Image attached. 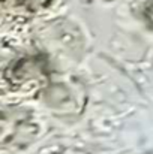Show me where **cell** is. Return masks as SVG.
Listing matches in <instances>:
<instances>
[{
  "label": "cell",
  "instance_id": "1",
  "mask_svg": "<svg viewBox=\"0 0 153 154\" xmlns=\"http://www.w3.org/2000/svg\"><path fill=\"white\" fill-rule=\"evenodd\" d=\"M11 76L5 75V79L8 82H11V85L17 84V82H29L33 81L35 76L42 73V66H39L36 58H26V60H20L18 63L14 64V67L11 66Z\"/></svg>",
  "mask_w": 153,
  "mask_h": 154
},
{
  "label": "cell",
  "instance_id": "2",
  "mask_svg": "<svg viewBox=\"0 0 153 154\" xmlns=\"http://www.w3.org/2000/svg\"><path fill=\"white\" fill-rule=\"evenodd\" d=\"M51 0H18V3L29 11H39V9L48 6Z\"/></svg>",
  "mask_w": 153,
  "mask_h": 154
},
{
  "label": "cell",
  "instance_id": "3",
  "mask_svg": "<svg viewBox=\"0 0 153 154\" xmlns=\"http://www.w3.org/2000/svg\"><path fill=\"white\" fill-rule=\"evenodd\" d=\"M146 14H147V18H149V20L153 23V3H152V6H149V8H147Z\"/></svg>",
  "mask_w": 153,
  "mask_h": 154
}]
</instances>
